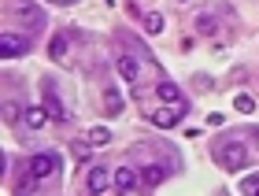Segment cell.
I'll return each instance as SVG.
<instances>
[{
    "label": "cell",
    "mask_w": 259,
    "mask_h": 196,
    "mask_svg": "<svg viewBox=\"0 0 259 196\" xmlns=\"http://www.w3.org/2000/svg\"><path fill=\"white\" fill-rule=\"evenodd\" d=\"M215 159H219V167H226V170H241V167H248L252 152L241 141H222L219 152H215Z\"/></svg>",
    "instance_id": "obj_1"
},
{
    "label": "cell",
    "mask_w": 259,
    "mask_h": 196,
    "mask_svg": "<svg viewBox=\"0 0 259 196\" xmlns=\"http://www.w3.org/2000/svg\"><path fill=\"white\" fill-rule=\"evenodd\" d=\"M185 111H189V104H185V100H174V104H167V108H152L148 115H152V122H156L159 130H174V126L185 119Z\"/></svg>",
    "instance_id": "obj_2"
},
{
    "label": "cell",
    "mask_w": 259,
    "mask_h": 196,
    "mask_svg": "<svg viewBox=\"0 0 259 196\" xmlns=\"http://www.w3.org/2000/svg\"><path fill=\"white\" fill-rule=\"evenodd\" d=\"M26 52H30V37L11 33V30L0 33V56H4V60H22Z\"/></svg>",
    "instance_id": "obj_3"
},
{
    "label": "cell",
    "mask_w": 259,
    "mask_h": 196,
    "mask_svg": "<svg viewBox=\"0 0 259 196\" xmlns=\"http://www.w3.org/2000/svg\"><path fill=\"white\" fill-rule=\"evenodd\" d=\"M11 11L22 19V26H30V30H45V11L37 4H30V0H15L11 4Z\"/></svg>",
    "instance_id": "obj_4"
},
{
    "label": "cell",
    "mask_w": 259,
    "mask_h": 196,
    "mask_svg": "<svg viewBox=\"0 0 259 196\" xmlns=\"http://www.w3.org/2000/svg\"><path fill=\"white\" fill-rule=\"evenodd\" d=\"M30 170L37 178H56L60 174V156L56 152H33L30 156Z\"/></svg>",
    "instance_id": "obj_5"
},
{
    "label": "cell",
    "mask_w": 259,
    "mask_h": 196,
    "mask_svg": "<svg viewBox=\"0 0 259 196\" xmlns=\"http://www.w3.org/2000/svg\"><path fill=\"white\" fill-rule=\"evenodd\" d=\"M41 108L49 111V119H52V122H63V119H67V111H63V104H60V93H56L52 85H45V93H41Z\"/></svg>",
    "instance_id": "obj_6"
},
{
    "label": "cell",
    "mask_w": 259,
    "mask_h": 196,
    "mask_svg": "<svg viewBox=\"0 0 259 196\" xmlns=\"http://www.w3.org/2000/svg\"><path fill=\"white\" fill-rule=\"evenodd\" d=\"M115 67H119V74L126 78V82H134V85H141V60L134 52H126V56H119L115 60Z\"/></svg>",
    "instance_id": "obj_7"
},
{
    "label": "cell",
    "mask_w": 259,
    "mask_h": 196,
    "mask_svg": "<svg viewBox=\"0 0 259 196\" xmlns=\"http://www.w3.org/2000/svg\"><path fill=\"white\" fill-rule=\"evenodd\" d=\"M111 185H115V178H111V170H104V167H97V170L89 174V181H85L89 192H108Z\"/></svg>",
    "instance_id": "obj_8"
},
{
    "label": "cell",
    "mask_w": 259,
    "mask_h": 196,
    "mask_svg": "<svg viewBox=\"0 0 259 196\" xmlns=\"http://www.w3.org/2000/svg\"><path fill=\"white\" fill-rule=\"evenodd\" d=\"M137 181H141L137 170H130V167L115 170V189H119V192H137Z\"/></svg>",
    "instance_id": "obj_9"
},
{
    "label": "cell",
    "mask_w": 259,
    "mask_h": 196,
    "mask_svg": "<svg viewBox=\"0 0 259 196\" xmlns=\"http://www.w3.org/2000/svg\"><path fill=\"white\" fill-rule=\"evenodd\" d=\"M141 181H145L148 189H159L163 181H167V167H159V163H152V167H141Z\"/></svg>",
    "instance_id": "obj_10"
},
{
    "label": "cell",
    "mask_w": 259,
    "mask_h": 196,
    "mask_svg": "<svg viewBox=\"0 0 259 196\" xmlns=\"http://www.w3.org/2000/svg\"><path fill=\"white\" fill-rule=\"evenodd\" d=\"M22 122H26L30 130H41V126L49 122V111H45V108H26V111H22Z\"/></svg>",
    "instance_id": "obj_11"
},
{
    "label": "cell",
    "mask_w": 259,
    "mask_h": 196,
    "mask_svg": "<svg viewBox=\"0 0 259 196\" xmlns=\"http://www.w3.org/2000/svg\"><path fill=\"white\" fill-rule=\"evenodd\" d=\"M196 33L200 37H215L219 33V19L215 15H196Z\"/></svg>",
    "instance_id": "obj_12"
},
{
    "label": "cell",
    "mask_w": 259,
    "mask_h": 196,
    "mask_svg": "<svg viewBox=\"0 0 259 196\" xmlns=\"http://www.w3.org/2000/svg\"><path fill=\"white\" fill-rule=\"evenodd\" d=\"M49 56H52V60H67V33H52Z\"/></svg>",
    "instance_id": "obj_13"
},
{
    "label": "cell",
    "mask_w": 259,
    "mask_h": 196,
    "mask_svg": "<svg viewBox=\"0 0 259 196\" xmlns=\"http://www.w3.org/2000/svg\"><path fill=\"white\" fill-rule=\"evenodd\" d=\"M70 156H74L78 163H89L93 159V141H74L70 144Z\"/></svg>",
    "instance_id": "obj_14"
},
{
    "label": "cell",
    "mask_w": 259,
    "mask_h": 196,
    "mask_svg": "<svg viewBox=\"0 0 259 196\" xmlns=\"http://www.w3.org/2000/svg\"><path fill=\"white\" fill-rule=\"evenodd\" d=\"M233 108H237L241 115H252V111H255V96H248V93H237V96H233Z\"/></svg>",
    "instance_id": "obj_15"
},
{
    "label": "cell",
    "mask_w": 259,
    "mask_h": 196,
    "mask_svg": "<svg viewBox=\"0 0 259 196\" xmlns=\"http://www.w3.org/2000/svg\"><path fill=\"white\" fill-rule=\"evenodd\" d=\"M104 111H108V115H119L122 111V96L115 93V89H108V96H104Z\"/></svg>",
    "instance_id": "obj_16"
},
{
    "label": "cell",
    "mask_w": 259,
    "mask_h": 196,
    "mask_svg": "<svg viewBox=\"0 0 259 196\" xmlns=\"http://www.w3.org/2000/svg\"><path fill=\"white\" fill-rule=\"evenodd\" d=\"M156 93H159L163 100H167V104L182 100V93H178V85H174V82H159V89H156Z\"/></svg>",
    "instance_id": "obj_17"
},
{
    "label": "cell",
    "mask_w": 259,
    "mask_h": 196,
    "mask_svg": "<svg viewBox=\"0 0 259 196\" xmlns=\"http://www.w3.org/2000/svg\"><path fill=\"white\" fill-rule=\"evenodd\" d=\"M145 33H163V15L159 11H148L145 15Z\"/></svg>",
    "instance_id": "obj_18"
},
{
    "label": "cell",
    "mask_w": 259,
    "mask_h": 196,
    "mask_svg": "<svg viewBox=\"0 0 259 196\" xmlns=\"http://www.w3.org/2000/svg\"><path fill=\"white\" fill-rule=\"evenodd\" d=\"M89 141H93V144H108V141H111V130H108V126H93V130H89Z\"/></svg>",
    "instance_id": "obj_19"
},
{
    "label": "cell",
    "mask_w": 259,
    "mask_h": 196,
    "mask_svg": "<svg viewBox=\"0 0 259 196\" xmlns=\"http://www.w3.org/2000/svg\"><path fill=\"white\" fill-rule=\"evenodd\" d=\"M19 119H22V108H19V104H4V122L15 126Z\"/></svg>",
    "instance_id": "obj_20"
},
{
    "label": "cell",
    "mask_w": 259,
    "mask_h": 196,
    "mask_svg": "<svg viewBox=\"0 0 259 196\" xmlns=\"http://www.w3.org/2000/svg\"><path fill=\"white\" fill-rule=\"evenodd\" d=\"M241 192H248V196H255V192H259V174H252V178H244V181H241Z\"/></svg>",
    "instance_id": "obj_21"
},
{
    "label": "cell",
    "mask_w": 259,
    "mask_h": 196,
    "mask_svg": "<svg viewBox=\"0 0 259 196\" xmlns=\"http://www.w3.org/2000/svg\"><path fill=\"white\" fill-rule=\"evenodd\" d=\"M193 85H196V89H204V93H207V89H211V85H215V82H211V78H207V74H193Z\"/></svg>",
    "instance_id": "obj_22"
},
{
    "label": "cell",
    "mask_w": 259,
    "mask_h": 196,
    "mask_svg": "<svg viewBox=\"0 0 259 196\" xmlns=\"http://www.w3.org/2000/svg\"><path fill=\"white\" fill-rule=\"evenodd\" d=\"M255 133H259V126H255Z\"/></svg>",
    "instance_id": "obj_23"
}]
</instances>
